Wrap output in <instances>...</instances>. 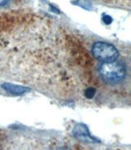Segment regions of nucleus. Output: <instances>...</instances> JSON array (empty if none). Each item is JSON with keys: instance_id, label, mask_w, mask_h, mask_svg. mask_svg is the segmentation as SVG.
I'll use <instances>...</instances> for the list:
<instances>
[{"instance_id": "f257e3e1", "label": "nucleus", "mask_w": 131, "mask_h": 150, "mask_svg": "<svg viewBox=\"0 0 131 150\" xmlns=\"http://www.w3.org/2000/svg\"><path fill=\"white\" fill-rule=\"evenodd\" d=\"M99 74L104 82L114 84L120 83L125 79L126 70L123 64L112 60L102 63L99 67Z\"/></svg>"}, {"instance_id": "f03ea898", "label": "nucleus", "mask_w": 131, "mask_h": 150, "mask_svg": "<svg viewBox=\"0 0 131 150\" xmlns=\"http://www.w3.org/2000/svg\"><path fill=\"white\" fill-rule=\"evenodd\" d=\"M92 53L94 58L103 62L116 60L119 55L118 51L114 46L104 42L94 43L92 47Z\"/></svg>"}, {"instance_id": "7ed1b4c3", "label": "nucleus", "mask_w": 131, "mask_h": 150, "mask_svg": "<svg viewBox=\"0 0 131 150\" xmlns=\"http://www.w3.org/2000/svg\"><path fill=\"white\" fill-rule=\"evenodd\" d=\"M74 133H75V137L81 139L82 141H89V142L93 141V139H91V137L89 136V134L85 126L79 125L78 127H76L74 131Z\"/></svg>"}, {"instance_id": "20e7f679", "label": "nucleus", "mask_w": 131, "mask_h": 150, "mask_svg": "<svg viewBox=\"0 0 131 150\" xmlns=\"http://www.w3.org/2000/svg\"><path fill=\"white\" fill-rule=\"evenodd\" d=\"M3 87L6 91H8V92L14 94V95H21V94L25 93V92L29 91V89H26L25 87L16 86V85H12L10 83L4 84V85H3Z\"/></svg>"}, {"instance_id": "39448f33", "label": "nucleus", "mask_w": 131, "mask_h": 150, "mask_svg": "<svg viewBox=\"0 0 131 150\" xmlns=\"http://www.w3.org/2000/svg\"><path fill=\"white\" fill-rule=\"evenodd\" d=\"M95 92H96V91L94 90V88H88V89L85 91V96H86L88 99H91V98L94 97Z\"/></svg>"}, {"instance_id": "423d86ee", "label": "nucleus", "mask_w": 131, "mask_h": 150, "mask_svg": "<svg viewBox=\"0 0 131 150\" xmlns=\"http://www.w3.org/2000/svg\"><path fill=\"white\" fill-rule=\"evenodd\" d=\"M103 21H104V22H106V24H110V23L112 22V18L111 17H109L108 16H106L104 18H103Z\"/></svg>"}, {"instance_id": "0eeeda50", "label": "nucleus", "mask_w": 131, "mask_h": 150, "mask_svg": "<svg viewBox=\"0 0 131 150\" xmlns=\"http://www.w3.org/2000/svg\"><path fill=\"white\" fill-rule=\"evenodd\" d=\"M9 0H0V6H4L8 4Z\"/></svg>"}]
</instances>
